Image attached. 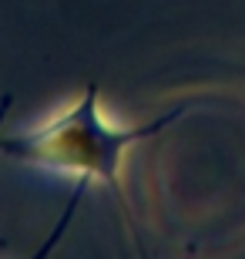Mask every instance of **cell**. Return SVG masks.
Returning a JSON list of instances; mask_svg holds the SVG:
<instances>
[{"label":"cell","instance_id":"2","mask_svg":"<svg viewBox=\"0 0 245 259\" xmlns=\"http://www.w3.org/2000/svg\"><path fill=\"white\" fill-rule=\"evenodd\" d=\"M10 105H14V95H4V98H0V125H4V118H7ZM7 246H10V242L4 239V236H0V249H7Z\"/></svg>","mask_w":245,"mask_h":259},{"label":"cell","instance_id":"1","mask_svg":"<svg viewBox=\"0 0 245 259\" xmlns=\"http://www.w3.org/2000/svg\"><path fill=\"white\" fill-rule=\"evenodd\" d=\"M188 108H168L165 115L151 118L144 125H131V128H114L97 115V84L84 88V95L77 98V105H71L64 115H57L54 121L40 128H30L24 135H7L0 138V155H7L14 162H27V165H40L51 172H67L77 175L74 195L64 209V219L57 226V236L64 232L71 212L77 209V199L84 195L87 182H104L114 192V199L124 205V192H121V179H118V165L121 155L131 148L134 142H144L151 135L165 132L168 125H175ZM54 236V242H57ZM51 242V246H54Z\"/></svg>","mask_w":245,"mask_h":259}]
</instances>
